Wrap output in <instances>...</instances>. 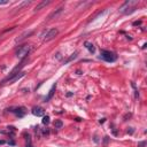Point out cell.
Returning <instances> with one entry per match:
<instances>
[{
  "mask_svg": "<svg viewBox=\"0 0 147 147\" xmlns=\"http://www.w3.org/2000/svg\"><path fill=\"white\" fill-rule=\"evenodd\" d=\"M137 5H138V1H126L123 6L120 7V11L122 14H125V15L131 14V13H133L136 11Z\"/></svg>",
  "mask_w": 147,
  "mask_h": 147,
  "instance_id": "obj_1",
  "label": "cell"
},
{
  "mask_svg": "<svg viewBox=\"0 0 147 147\" xmlns=\"http://www.w3.org/2000/svg\"><path fill=\"white\" fill-rule=\"evenodd\" d=\"M31 49H32V46L30 45H22V46H19V48L16 49V57H19L20 60H23L24 57H26L29 55V53L31 52Z\"/></svg>",
  "mask_w": 147,
  "mask_h": 147,
  "instance_id": "obj_2",
  "label": "cell"
},
{
  "mask_svg": "<svg viewBox=\"0 0 147 147\" xmlns=\"http://www.w3.org/2000/svg\"><path fill=\"white\" fill-rule=\"evenodd\" d=\"M57 34H59V30H57V28H53V29H47V30L43 31V34H40V38H42L43 40L48 42V40L54 39Z\"/></svg>",
  "mask_w": 147,
  "mask_h": 147,
  "instance_id": "obj_3",
  "label": "cell"
},
{
  "mask_svg": "<svg viewBox=\"0 0 147 147\" xmlns=\"http://www.w3.org/2000/svg\"><path fill=\"white\" fill-rule=\"evenodd\" d=\"M100 59L105 60L106 62H114V61L117 60V55L115 53L110 52V51L102 49L101 52H100Z\"/></svg>",
  "mask_w": 147,
  "mask_h": 147,
  "instance_id": "obj_4",
  "label": "cell"
},
{
  "mask_svg": "<svg viewBox=\"0 0 147 147\" xmlns=\"http://www.w3.org/2000/svg\"><path fill=\"white\" fill-rule=\"evenodd\" d=\"M8 112H11V113L16 114L19 117H22L24 114H25V108L24 107H19V108H11V109H7Z\"/></svg>",
  "mask_w": 147,
  "mask_h": 147,
  "instance_id": "obj_5",
  "label": "cell"
},
{
  "mask_svg": "<svg viewBox=\"0 0 147 147\" xmlns=\"http://www.w3.org/2000/svg\"><path fill=\"white\" fill-rule=\"evenodd\" d=\"M24 75H25V72H24V71L19 72L17 75H15L14 77H11V78L9 79V80H7V82H6L5 84H13V83H15L16 80H19V79H21L22 77H24Z\"/></svg>",
  "mask_w": 147,
  "mask_h": 147,
  "instance_id": "obj_6",
  "label": "cell"
},
{
  "mask_svg": "<svg viewBox=\"0 0 147 147\" xmlns=\"http://www.w3.org/2000/svg\"><path fill=\"white\" fill-rule=\"evenodd\" d=\"M32 114H34V116H44V114H45V110L43 109L42 107H34L32 108Z\"/></svg>",
  "mask_w": 147,
  "mask_h": 147,
  "instance_id": "obj_7",
  "label": "cell"
},
{
  "mask_svg": "<svg viewBox=\"0 0 147 147\" xmlns=\"http://www.w3.org/2000/svg\"><path fill=\"white\" fill-rule=\"evenodd\" d=\"M32 34H34V31H32V30H30V31H25L24 34H21V36H20V37L17 38V39H16V43H20V42H22V40H24L25 38H28L29 36H31Z\"/></svg>",
  "mask_w": 147,
  "mask_h": 147,
  "instance_id": "obj_8",
  "label": "cell"
},
{
  "mask_svg": "<svg viewBox=\"0 0 147 147\" xmlns=\"http://www.w3.org/2000/svg\"><path fill=\"white\" fill-rule=\"evenodd\" d=\"M55 89H57V84H54L52 86V89L49 90V92H48V94H47V97L45 98V101L47 102V101H49L51 99L53 98V95H54V92H55Z\"/></svg>",
  "mask_w": 147,
  "mask_h": 147,
  "instance_id": "obj_9",
  "label": "cell"
},
{
  "mask_svg": "<svg viewBox=\"0 0 147 147\" xmlns=\"http://www.w3.org/2000/svg\"><path fill=\"white\" fill-rule=\"evenodd\" d=\"M77 55H78V52L76 51V52L72 53V54L68 57V59H67V60H64V61H63V64H67V63H69V62H71L72 60H75L76 57H77Z\"/></svg>",
  "mask_w": 147,
  "mask_h": 147,
  "instance_id": "obj_10",
  "label": "cell"
},
{
  "mask_svg": "<svg viewBox=\"0 0 147 147\" xmlns=\"http://www.w3.org/2000/svg\"><path fill=\"white\" fill-rule=\"evenodd\" d=\"M51 4V1H43V2H40V4L39 5H37V6H36V8H34V11H40V9H42V8H44V7H46V6H47V5H49Z\"/></svg>",
  "mask_w": 147,
  "mask_h": 147,
  "instance_id": "obj_11",
  "label": "cell"
},
{
  "mask_svg": "<svg viewBox=\"0 0 147 147\" xmlns=\"http://www.w3.org/2000/svg\"><path fill=\"white\" fill-rule=\"evenodd\" d=\"M85 47H86V48L89 49V51H90V53H92V54H93V53L95 52V47H94V45H93V44H91V43H89V42L85 43Z\"/></svg>",
  "mask_w": 147,
  "mask_h": 147,
  "instance_id": "obj_12",
  "label": "cell"
},
{
  "mask_svg": "<svg viewBox=\"0 0 147 147\" xmlns=\"http://www.w3.org/2000/svg\"><path fill=\"white\" fill-rule=\"evenodd\" d=\"M63 126V122L60 121V120H57V121L54 122V128L55 129H61Z\"/></svg>",
  "mask_w": 147,
  "mask_h": 147,
  "instance_id": "obj_13",
  "label": "cell"
},
{
  "mask_svg": "<svg viewBox=\"0 0 147 147\" xmlns=\"http://www.w3.org/2000/svg\"><path fill=\"white\" fill-rule=\"evenodd\" d=\"M62 9H63V8L61 7V8H59V9H57V11H53L52 14H51V15L48 16V20H52L53 17H54V16H57V14H59V13H61V11H62Z\"/></svg>",
  "mask_w": 147,
  "mask_h": 147,
  "instance_id": "obj_14",
  "label": "cell"
},
{
  "mask_svg": "<svg viewBox=\"0 0 147 147\" xmlns=\"http://www.w3.org/2000/svg\"><path fill=\"white\" fill-rule=\"evenodd\" d=\"M131 86L133 87V90H135V98H138V97H139V92H138V90H137V87H136V84L133 83V82H132L131 83Z\"/></svg>",
  "mask_w": 147,
  "mask_h": 147,
  "instance_id": "obj_15",
  "label": "cell"
},
{
  "mask_svg": "<svg viewBox=\"0 0 147 147\" xmlns=\"http://www.w3.org/2000/svg\"><path fill=\"white\" fill-rule=\"evenodd\" d=\"M48 123H49V116L43 117V124H48Z\"/></svg>",
  "mask_w": 147,
  "mask_h": 147,
  "instance_id": "obj_16",
  "label": "cell"
},
{
  "mask_svg": "<svg viewBox=\"0 0 147 147\" xmlns=\"http://www.w3.org/2000/svg\"><path fill=\"white\" fill-rule=\"evenodd\" d=\"M146 146V141H141V143L138 144V147H145Z\"/></svg>",
  "mask_w": 147,
  "mask_h": 147,
  "instance_id": "obj_17",
  "label": "cell"
},
{
  "mask_svg": "<svg viewBox=\"0 0 147 147\" xmlns=\"http://www.w3.org/2000/svg\"><path fill=\"white\" fill-rule=\"evenodd\" d=\"M8 0H0V5H7Z\"/></svg>",
  "mask_w": 147,
  "mask_h": 147,
  "instance_id": "obj_18",
  "label": "cell"
},
{
  "mask_svg": "<svg viewBox=\"0 0 147 147\" xmlns=\"http://www.w3.org/2000/svg\"><path fill=\"white\" fill-rule=\"evenodd\" d=\"M141 24V21H136V22H133V25H139Z\"/></svg>",
  "mask_w": 147,
  "mask_h": 147,
  "instance_id": "obj_19",
  "label": "cell"
},
{
  "mask_svg": "<svg viewBox=\"0 0 147 147\" xmlns=\"http://www.w3.org/2000/svg\"><path fill=\"white\" fill-rule=\"evenodd\" d=\"M128 133H133V128H130V130H128Z\"/></svg>",
  "mask_w": 147,
  "mask_h": 147,
  "instance_id": "obj_20",
  "label": "cell"
},
{
  "mask_svg": "<svg viewBox=\"0 0 147 147\" xmlns=\"http://www.w3.org/2000/svg\"><path fill=\"white\" fill-rule=\"evenodd\" d=\"M5 143H6V141H5V140H0V145H4Z\"/></svg>",
  "mask_w": 147,
  "mask_h": 147,
  "instance_id": "obj_21",
  "label": "cell"
},
{
  "mask_svg": "<svg viewBox=\"0 0 147 147\" xmlns=\"http://www.w3.org/2000/svg\"><path fill=\"white\" fill-rule=\"evenodd\" d=\"M99 122H100V123H103V122H105V118H101V120H100Z\"/></svg>",
  "mask_w": 147,
  "mask_h": 147,
  "instance_id": "obj_22",
  "label": "cell"
}]
</instances>
